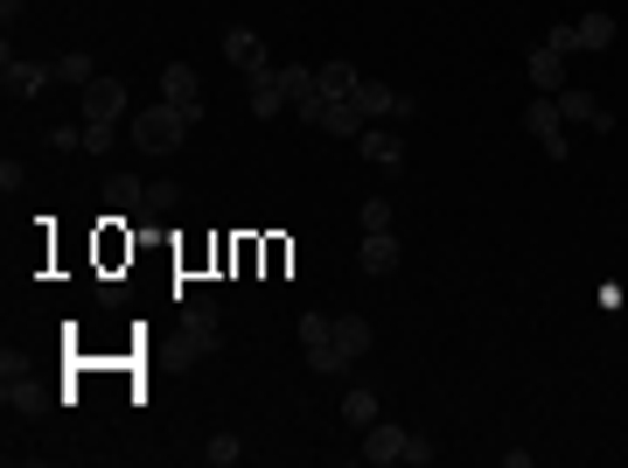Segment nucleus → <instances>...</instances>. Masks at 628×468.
<instances>
[{
	"label": "nucleus",
	"instance_id": "1",
	"mask_svg": "<svg viewBox=\"0 0 628 468\" xmlns=\"http://www.w3.org/2000/svg\"><path fill=\"white\" fill-rule=\"evenodd\" d=\"M189 126H196V112H182V105H147V112H133L126 119V140L140 147V155H175V147L189 140Z\"/></svg>",
	"mask_w": 628,
	"mask_h": 468
},
{
	"label": "nucleus",
	"instance_id": "2",
	"mask_svg": "<svg viewBox=\"0 0 628 468\" xmlns=\"http://www.w3.org/2000/svg\"><path fill=\"white\" fill-rule=\"evenodd\" d=\"M364 350H370V322H364V315H335L329 343H321V350H300V357H308V370H321V378H342V370L364 357Z\"/></svg>",
	"mask_w": 628,
	"mask_h": 468
},
{
	"label": "nucleus",
	"instance_id": "3",
	"mask_svg": "<svg viewBox=\"0 0 628 468\" xmlns=\"http://www.w3.org/2000/svg\"><path fill=\"white\" fill-rule=\"evenodd\" d=\"M217 350H224V335H217V301H209V294H189V301H182V364L217 357Z\"/></svg>",
	"mask_w": 628,
	"mask_h": 468
},
{
	"label": "nucleus",
	"instance_id": "4",
	"mask_svg": "<svg viewBox=\"0 0 628 468\" xmlns=\"http://www.w3.org/2000/svg\"><path fill=\"white\" fill-rule=\"evenodd\" d=\"M0 399H8V413H22V420H43L49 413V391L28 378V364L14 357V350L0 357Z\"/></svg>",
	"mask_w": 628,
	"mask_h": 468
},
{
	"label": "nucleus",
	"instance_id": "5",
	"mask_svg": "<svg viewBox=\"0 0 628 468\" xmlns=\"http://www.w3.org/2000/svg\"><path fill=\"white\" fill-rule=\"evenodd\" d=\"M524 134L538 140L551 161H566V155H573V140H566V119H559V99H545V91L524 105Z\"/></svg>",
	"mask_w": 628,
	"mask_h": 468
},
{
	"label": "nucleus",
	"instance_id": "6",
	"mask_svg": "<svg viewBox=\"0 0 628 468\" xmlns=\"http://www.w3.org/2000/svg\"><path fill=\"white\" fill-rule=\"evenodd\" d=\"M350 105L364 112L370 126H385V119H412V112H419V99H412V91H391V84H377V78H364V84H356V99H350Z\"/></svg>",
	"mask_w": 628,
	"mask_h": 468
},
{
	"label": "nucleus",
	"instance_id": "7",
	"mask_svg": "<svg viewBox=\"0 0 628 468\" xmlns=\"http://www.w3.org/2000/svg\"><path fill=\"white\" fill-rule=\"evenodd\" d=\"M78 112H84V119H99V126H119L126 119V78H105V70H99V78L78 91Z\"/></svg>",
	"mask_w": 628,
	"mask_h": 468
},
{
	"label": "nucleus",
	"instance_id": "8",
	"mask_svg": "<svg viewBox=\"0 0 628 468\" xmlns=\"http://www.w3.org/2000/svg\"><path fill=\"white\" fill-rule=\"evenodd\" d=\"M559 119L586 126V134H615V112H607V105L594 99V91H573V84L559 91Z\"/></svg>",
	"mask_w": 628,
	"mask_h": 468
},
{
	"label": "nucleus",
	"instance_id": "9",
	"mask_svg": "<svg viewBox=\"0 0 628 468\" xmlns=\"http://www.w3.org/2000/svg\"><path fill=\"white\" fill-rule=\"evenodd\" d=\"M224 56H231L238 78H265V70H273V56H265V43L252 28H224Z\"/></svg>",
	"mask_w": 628,
	"mask_h": 468
},
{
	"label": "nucleus",
	"instance_id": "10",
	"mask_svg": "<svg viewBox=\"0 0 628 468\" xmlns=\"http://www.w3.org/2000/svg\"><path fill=\"white\" fill-rule=\"evenodd\" d=\"M0 84H8V99H35V91L56 84V64H22V56H8V64H0Z\"/></svg>",
	"mask_w": 628,
	"mask_h": 468
},
{
	"label": "nucleus",
	"instance_id": "11",
	"mask_svg": "<svg viewBox=\"0 0 628 468\" xmlns=\"http://www.w3.org/2000/svg\"><path fill=\"white\" fill-rule=\"evenodd\" d=\"M356 155H364L370 168H385V175H391V168H406V140H398L391 126H364V134H356Z\"/></svg>",
	"mask_w": 628,
	"mask_h": 468
},
{
	"label": "nucleus",
	"instance_id": "12",
	"mask_svg": "<svg viewBox=\"0 0 628 468\" xmlns=\"http://www.w3.org/2000/svg\"><path fill=\"white\" fill-rule=\"evenodd\" d=\"M370 468H391L398 455H406V426H391V420H377V426H364V447H356Z\"/></svg>",
	"mask_w": 628,
	"mask_h": 468
},
{
	"label": "nucleus",
	"instance_id": "13",
	"mask_svg": "<svg viewBox=\"0 0 628 468\" xmlns=\"http://www.w3.org/2000/svg\"><path fill=\"white\" fill-rule=\"evenodd\" d=\"M161 99H168V105H182V112H196V119H203V78H196L189 64H168V70H161Z\"/></svg>",
	"mask_w": 628,
	"mask_h": 468
},
{
	"label": "nucleus",
	"instance_id": "14",
	"mask_svg": "<svg viewBox=\"0 0 628 468\" xmlns=\"http://www.w3.org/2000/svg\"><path fill=\"white\" fill-rule=\"evenodd\" d=\"M244 112H252V119H279V112H287L279 70H265V78H244Z\"/></svg>",
	"mask_w": 628,
	"mask_h": 468
},
{
	"label": "nucleus",
	"instance_id": "15",
	"mask_svg": "<svg viewBox=\"0 0 628 468\" xmlns=\"http://www.w3.org/2000/svg\"><path fill=\"white\" fill-rule=\"evenodd\" d=\"M524 70H530V91H545V99H559V91H566V56L559 49L538 43V49L524 56Z\"/></svg>",
	"mask_w": 628,
	"mask_h": 468
},
{
	"label": "nucleus",
	"instance_id": "16",
	"mask_svg": "<svg viewBox=\"0 0 628 468\" xmlns=\"http://www.w3.org/2000/svg\"><path fill=\"white\" fill-rule=\"evenodd\" d=\"M356 266H364L370 279H391V273H398V238H391V231H364V252H356Z\"/></svg>",
	"mask_w": 628,
	"mask_h": 468
},
{
	"label": "nucleus",
	"instance_id": "17",
	"mask_svg": "<svg viewBox=\"0 0 628 468\" xmlns=\"http://www.w3.org/2000/svg\"><path fill=\"white\" fill-rule=\"evenodd\" d=\"M356 84H364V78H356V70L342 64V56H329V64H315V91H321V99H356Z\"/></svg>",
	"mask_w": 628,
	"mask_h": 468
},
{
	"label": "nucleus",
	"instance_id": "18",
	"mask_svg": "<svg viewBox=\"0 0 628 468\" xmlns=\"http://www.w3.org/2000/svg\"><path fill=\"white\" fill-rule=\"evenodd\" d=\"M573 35H580V49H615V14H607V8H594V14H580V22H573Z\"/></svg>",
	"mask_w": 628,
	"mask_h": 468
},
{
	"label": "nucleus",
	"instance_id": "19",
	"mask_svg": "<svg viewBox=\"0 0 628 468\" xmlns=\"http://www.w3.org/2000/svg\"><path fill=\"white\" fill-rule=\"evenodd\" d=\"M342 420H350L356 434H364V426H377V420H385V406H377V391H370V385H350V399H342Z\"/></svg>",
	"mask_w": 628,
	"mask_h": 468
},
{
	"label": "nucleus",
	"instance_id": "20",
	"mask_svg": "<svg viewBox=\"0 0 628 468\" xmlns=\"http://www.w3.org/2000/svg\"><path fill=\"white\" fill-rule=\"evenodd\" d=\"M182 203V182H147V196H140V217L133 224H161L168 210H175Z\"/></svg>",
	"mask_w": 628,
	"mask_h": 468
},
{
	"label": "nucleus",
	"instance_id": "21",
	"mask_svg": "<svg viewBox=\"0 0 628 468\" xmlns=\"http://www.w3.org/2000/svg\"><path fill=\"white\" fill-rule=\"evenodd\" d=\"M140 196H147V182H133V175L105 182V203H112V210H126V217H140Z\"/></svg>",
	"mask_w": 628,
	"mask_h": 468
},
{
	"label": "nucleus",
	"instance_id": "22",
	"mask_svg": "<svg viewBox=\"0 0 628 468\" xmlns=\"http://www.w3.org/2000/svg\"><path fill=\"white\" fill-rule=\"evenodd\" d=\"M91 78H99V64H91V56L84 49H70V56H56V84H91Z\"/></svg>",
	"mask_w": 628,
	"mask_h": 468
},
{
	"label": "nucleus",
	"instance_id": "23",
	"mask_svg": "<svg viewBox=\"0 0 628 468\" xmlns=\"http://www.w3.org/2000/svg\"><path fill=\"white\" fill-rule=\"evenodd\" d=\"M329 329H335V315H321V308H308V315H300V322H294L300 350H321V343H329Z\"/></svg>",
	"mask_w": 628,
	"mask_h": 468
},
{
	"label": "nucleus",
	"instance_id": "24",
	"mask_svg": "<svg viewBox=\"0 0 628 468\" xmlns=\"http://www.w3.org/2000/svg\"><path fill=\"white\" fill-rule=\"evenodd\" d=\"M279 91H287V105L315 99V70H308V64H279Z\"/></svg>",
	"mask_w": 628,
	"mask_h": 468
},
{
	"label": "nucleus",
	"instance_id": "25",
	"mask_svg": "<svg viewBox=\"0 0 628 468\" xmlns=\"http://www.w3.org/2000/svg\"><path fill=\"white\" fill-rule=\"evenodd\" d=\"M112 140H119V126H99V119L78 126V147H84V155H112Z\"/></svg>",
	"mask_w": 628,
	"mask_h": 468
},
{
	"label": "nucleus",
	"instance_id": "26",
	"mask_svg": "<svg viewBox=\"0 0 628 468\" xmlns=\"http://www.w3.org/2000/svg\"><path fill=\"white\" fill-rule=\"evenodd\" d=\"M238 455H244V447H238V434H209V447H203V461H209V468H231Z\"/></svg>",
	"mask_w": 628,
	"mask_h": 468
},
{
	"label": "nucleus",
	"instance_id": "27",
	"mask_svg": "<svg viewBox=\"0 0 628 468\" xmlns=\"http://www.w3.org/2000/svg\"><path fill=\"white\" fill-rule=\"evenodd\" d=\"M356 224H364V231H391V203H385V196H370L364 210H356Z\"/></svg>",
	"mask_w": 628,
	"mask_h": 468
},
{
	"label": "nucleus",
	"instance_id": "28",
	"mask_svg": "<svg viewBox=\"0 0 628 468\" xmlns=\"http://www.w3.org/2000/svg\"><path fill=\"white\" fill-rule=\"evenodd\" d=\"M433 455H441V447H433L426 434H406V455H398V461H412V468H426Z\"/></svg>",
	"mask_w": 628,
	"mask_h": 468
},
{
	"label": "nucleus",
	"instance_id": "29",
	"mask_svg": "<svg viewBox=\"0 0 628 468\" xmlns=\"http://www.w3.org/2000/svg\"><path fill=\"white\" fill-rule=\"evenodd\" d=\"M545 49H559V56H580V35H573V22H559L545 35Z\"/></svg>",
	"mask_w": 628,
	"mask_h": 468
}]
</instances>
